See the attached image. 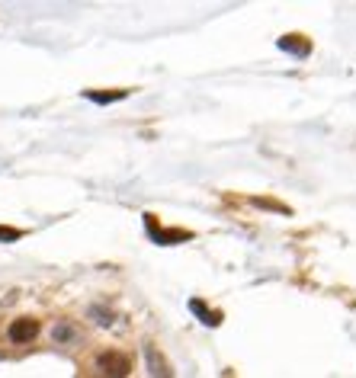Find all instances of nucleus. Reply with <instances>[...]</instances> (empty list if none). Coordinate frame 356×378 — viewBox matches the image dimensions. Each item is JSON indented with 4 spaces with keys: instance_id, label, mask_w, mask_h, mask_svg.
<instances>
[{
    "instance_id": "nucleus-5",
    "label": "nucleus",
    "mask_w": 356,
    "mask_h": 378,
    "mask_svg": "<svg viewBox=\"0 0 356 378\" xmlns=\"http://www.w3.org/2000/svg\"><path fill=\"white\" fill-rule=\"evenodd\" d=\"M280 49L289 51V55H295V58H305L308 51H312V42H308L305 35L289 32V35H283V39H280Z\"/></svg>"
},
{
    "instance_id": "nucleus-4",
    "label": "nucleus",
    "mask_w": 356,
    "mask_h": 378,
    "mask_svg": "<svg viewBox=\"0 0 356 378\" xmlns=\"http://www.w3.org/2000/svg\"><path fill=\"white\" fill-rule=\"evenodd\" d=\"M145 224H148V234H151L154 244H174V240H189V231H164L154 215H145Z\"/></svg>"
},
{
    "instance_id": "nucleus-7",
    "label": "nucleus",
    "mask_w": 356,
    "mask_h": 378,
    "mask_svg": "<svg viewBox=\"0 0 356 378\" xmlns=\"http://www.w3.org/2000/svg\"><path fill=\"white\" fill-rule=\"evenodd\" d=\"M189 308H193L196 315L203 317V321L209 324V327H218V324H222V315H215V311L206 308V301H203V298H193V301H189Z\"/></svg>"
},
{
    "instance_id": "nucleus-2",
    "label": "nucleus",
    "mask_w": 356,
    "mask_h": 378,
    "mask_svg": "<svg viewBox=\"0 0 356 378\" xmlns=\"http://www.w3.org/2000/svg\"><path fill=\"white\" fill-rule=\"evenodd\" d=\"M145 365H148V375L151 378H174L167 356H164L154 343H145Z\"/></svg>"
},
{
    "instance_id": "nucleus-1",
    "label": "nucleus",
    "mask_w": 356,
    "mask_h": 378,
    "mask_svg": "<svg viewBox=\"0 0 356 378\" xmlns=\"http://www.w3.org/2000/svg\"><path fill=\"white\" fill-rule=\"evenodd\" d=\"M97 372L103 378H129V372H132V362H129L126 353L119 350H106L97 356Z\"/></svg>"
},
{
    "instance_id": "nucleus-6",
    "label": "nucleus",
    "mask_w": 356,
    "mask_h": 378,
    "mask_svg": "<svg viewBox=\"0 0 356 378\" xmlns=\"http://www.w3.org/2000/svg\"><path fill=\"white\" fill-rule=\"evenodd\" d=\"M84 97L100 106H109V103H116V99H126L129 90H84Z\"/></svg>"
},
{
    "instance_id": "nucleus-3",
    "label": "nucleus",
    "mask_w": 356,
    "mask_h": 378,
    "mask_svg": "<svg viewBox=\"0 0 356 378\" xmlns=\"http://www.w3.org/2000/svg\"><path fill=\"white\" fill-rule=\"evenodd\" d=\"M7 334L13 343H32L35 336H39V321H35V317H20V321L10 324Z\"/></svg>"
},
{
    "instance_id": "nucleus-9",
    "label": "nucleus",
    "mask_w": 356,
    "mask_h": 378,
    "mask_svg": "<svg viewBox=\"0 0 356 378\" xmlns=\"http://www.w3.org/2000/svg\"><path fill=\"white\" fill-rule=\"evenodd\" d=\"M254 205H260V209H270V212H280V215H289L286 205L280 202H270V199H254Z\"/></svg>"
},
{
    "instance_id": "nucleus-8",
    "label": "nucleus",
    "mask_w": 356,
    "mask_h": 378,
    "mask_svg": "<svg viewBox=\"0 0 356 378\" xmlns=\"http://www.w3.org/2000/svg\"><path fill=\"white\" fill-rule=\"evenodd\" d=\"M23 231L20 228H7V224H0V244H13V240H20Z\"/></svg>"
},
{
    "instance_id": "nucleus-10",
    "label": "nucleus",
    "mask_w": 356,
    "mask_h": 378,
    "mask_svg": "<svg viewBox=\"0 0 356 378\" xmlns=\"http://www.w3.org/2000/svg\"><path fill=\"white\" fill-rule=\"evenodd\" d=\"M55 340H58V343H68V340H74V330L64 327V324H58V327H55Z\"/></svg>"
}]
</instances>
